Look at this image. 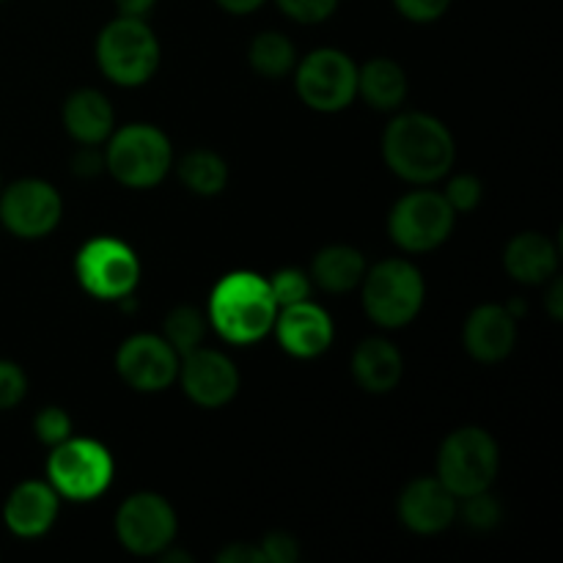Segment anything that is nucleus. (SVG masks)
I'll return each mask as SVG.
<instances>
[{"label": "nucleus", "instance_id": "nucleus-22", "mask_svg": "<svg viewBox=\"0 0 563 563\" xmlns=\"http://www.w3.org/2000/svg\"><path fill=\"white\" fill-rule=\"evenodd\" d=\"M407 91H410L407 71L394 58L377 55L357 66V97H363L368 108L383 110V113L399 110L405 104Z\"/></svg>", "mask_w": 563, "mask_h": 563}, {"label": "nucleus", "instance_id": "nucleus-15", "mask_svg": "<svg viewBox=\"0 0 563 563\" xmlns=\"http://www.w3.org/2000/svg\"><path fill=\"white\" fill-rule=\"evenodd\" d=\"M273 333L280 350L291 357H300V361H313V357L324 355L335 339L333 319L313 300L278 308Z\"/></svg>", "mask_w": 563, "mask_h": 563}, {"label": "nucleus", "instance_id": "nucleus-12", "mask_svg": "<svg viewBox=\"0 0 563 563\" xmlns=\"http://www.w3.org/2000/svg\"><path fill=\"white\" fill-rule=\"evenodd\" d=\"M64 198L44 179H16L0 190V223L20 240H42L58 229Z\"/></svg>", "mask_w": 563, "mask_h": 563}, {"label": "nucleus", "instance_id": "nucleus-35", "mask_svg": "<svg viewBox=\"0 0 563 563\" xmlns=\"http://www.w3.org/2000/svg\"><path fill=\"white\" fill-rule=\"evenodd\" d=\"M104 170V152L99 146H88L80 143V148L71 157V174L80 176V179H93Z\"/></svg>", "mask_w": 563, "mask_h": 563}, {"label": "nucleus", "instance_id": "nucleus-34", "mask_svg": "<svg viewBox=\"0 0 563 563\" xmlns=\"http://www.w3.org/2000/svg\"><path fill=\"white\" fill-rule=\"evenodd\" d=\"M451 3H454V0H394L396 11H399L405 20L421 22V25L440 20V16L451 9Z\"/></svg>", "mask_w": 563, "mask_h": 563}, {"label": "nucleus", "instance_id": "nucleus-29", "mask_svg": "<svg viewBox=\"0 0 563 563\" xmlns=\"http://www.w3.org/2000/svg\"><path fill=\"white\" fill-rule=\"evenodd\" d=\"M75 432V423H71V416L64 410V407H42L33 418V434L42 445L53 449V445L64 443V440L71 438Z\"/></svg>", "mask_w": 563, "mask_h": 563}, {"label": "nucleus", "instance_id": "nucleus-33", "mask_svg": "<svg viewBox=\"0 0 563 563\" xmlns=\"http://www.w3.org/2000/svg\"><path fill=\"white\" fill-rule=\"evenodd\" d=\"M264 563H295L300 559V542L286 531H269L267 537L258 542Z\"/></svg>", "mask_w": 563, "mask_h": 563}, {"label": "nucleus", "instance_id": "nucleus-16", "mask_svg": "<svg viewBox=\"0 0 563 563\" xmlns=\"http://www.w3.org/2000/svg\"><path fill=\"white\" fill-rule=\"evenodd\" d=\"M460 498L438 476H421L407 484L399 495V520L421 537H434L454 526Z\"/></svg>", "mask_w": 563, "mask_h": 563}, {"label": "nucleus", "instance_id": "nucleus-41", "mask_svg": "<svg viewBox=\"0 0 563 563\" xmlns=\"http://www.w3.org/2000/svg\"><path fill=\"white\" fill-rule=\"evenodd\" d=\"M0 3H5V0H0Z\"/></svg>", "mask_w": 563, "mask_h": 563}, {"label": "nucleus", "instance_id": "nucleus-24", "mask_svg": "<svg viewBox=\"0 0 563 563\" xmlns=\"http://www.w3.org/2000/svg\"><path fill=\"white\" fill-rule=\"evenodd\" d=\"M179 179L192 196L214 198L229 187V165L212 148H192L179 159Z\"/></svg>", "mask_w": 563, "mask_h": 563}, {"label": "nucleus", "instance_id": "nucleus-27", "mask_svg": "<svg viewBox=\"0 0 563 563\" xmlns=\"http://www.w3.org/2000/svg\"><path fill=\"white\" fill-rule=\"evenodd\" d=\"M267 280H269V289H273V297H275V302H278V308L295 306V302H302V300H311V295H313L311 275L302 273V269H297V267L278 269V273Z\"/></svg>", "mask_w": 563, "mask_h": 563}, {"label": "nucleus", "instance_id": "nucleus-26", "mask_svg": "<svg viewBox=\"0 0 563 563\" xmlns=\"http://www.w3.org/2000/svg\"><path fill=\"white\" fill-rule=\"evenodd\" d=\"M207 330H209V319L203 317L198 308L192 306H176L174 311H168L163 322V339L174 346L176 352L187 355V352L198 350L203 346V339H207Z\"/></svg>", "mask_w": 563, "mask_h": 563}, {"label": "nucleus", "instance_id": "nucleus-40", "mask_svg": "<svg viewBox=\"0 0 563 563\" xmlns=\"http://www.w3.org/2000/svg\"><path fill=\"white\" fill-rule=\"evenodd\" d=\"M0 190H3V179H0Z\"/></svg>", "mask_w": 563, "mask_h": 563}, {"label": "nucleus", "instance_id": "nucleus-19", "mask_svg": "<svg viewBox=\"0 0 563 563\" xmlns=\"http://www.w3.org/2000/svg\"><path fill=\"white\" fill-rule=\"evenodd\" d=\"M66 132L71 141L88 143V146H102L115 130V113L110 99L97 88H77L66 97L60 110Z\"/></svg>", "mask_w": 563, "mask_h": 563}, {"label": "nucleus", "instance_id": "nucleus-20", "mask_svg": "<svg viewBox=\"0 0 563 563\" xmlns=\"http://www.w3.org/2000/svg\"><path fill=\"white\" fill-rule=\"evenodd\" d=\"M504 267L517 284L542 286L559 275V245L548 234L522 231L506 245Z\"/></svg>", "mask_w": 563, "mask_h": 563}, {"label": "nucleus", "instance_id": "nucleus-30", "mask_svg": "<svg viewBox=\"0 0 563 563\" xmlns=\"http://www.w3.org/2000/svg\"><path fill=\"white\" fill-rule=\"evenodd\" d=\"M443 196L456 214H467V212H473V209H478V203H482L484 185L478 176L456 174L454 179H449Z\"/></svg>", "mask_w": 563, "mask_h": 563}, {"label": "nucleus", "instance_id": "nucleus-6", "mask_svg": "<svg viewBox=\"0 0 563 563\" xmlns=\"http://www.w3.org/2000/svg\"><path fill=\"white\" fill-rule=\"evenodd\" d=\"M113 454L99 440L71 434L69 440L49 449L47 482L60 498L71 504H91L102 498L113 484Z\"/></svg>", "mask_w": 563, "mask_h": 563}, {"label": "nucleus", "instance_id": "nucleus-5", "mask_svg": "<svg viewBox=\"0 0 563 563\" xmlns=\"http://www.w3.org/2000/svg\"><path fill=\"white\" fill-rule=\"evenodd\" d=\"M363 286V311L377 328H407L421 313L427 300V280L421 269L407 258H385L366 269Z\"/></svg>", "mask_w": 563, "mask_h": 563}, {"label": "nucleus", "instance_id": "nucleus-1", "mask_svg": "<svg viewBox=\"0 0 563 563\" xmlns=\"http://www.w3.org/2000/svg\"><path fill=\"white\" fill-rule=\"evenodd\" d=\"M383 159L399 179L427 187L454 168L456 141L438 115L410 110L385 126Z\"/></svg>", "mask_w": 563, "mask_h": 563}, {"label": "nucleus", "instance_id": "nucleus-21", "mask_svg": "<svg viewBox=\"0 0 563 563\" xmlns=\"http://www.w3.org/2000/svg\"><path fill=\"white\" fill-rule=\"evenodd\" d=\"M352 377L366 394H390L405 377V357L388 339L361 341L352 352Z\"/></svg>", "mask_w": 563, "mask_h": 563}, {"label": "nucleus", "instance_id": "nucleus-7", "mask_svg": "<svg viewBox=\"0 0 563 563\" xmlns=\"http://www.w3.org/2000/svg\"><path fill=\"white\" fill-rule=\"evenodd\" d=\"M498 471L500 445L482 427L454 429L438 451V478L456 498L487 493L498 478Z\"/></svg>", "mask_w": 563, "mask_h": 563}, {"label": "nucleus", "instance_id": "nucleus-32", "mask_svg": "<svg viewBox=\"0 0 563 563\" xmlns=\"http://www.w3.org/2000/svg\"><path fill=\"white\" fill-rule=\"evenodd\" d=\"M27 394V374L20 363L0 357V410H14Z\"/></svg>", "mask_w": 563, "mask_h": 563}, {"label": "nucleus", "instance_id": "nucleus-31", "mask_svg": "<svg viewBox=\"0 0 563 563\" xmlns=\"http://www.w3.org/2000/svg\"><path fill=\"white\" fill-rule=\"evenodd\" d=\"M275 3L289 20L300 22V25H319L339 9V0H275Z\"/></svg>", "mask_w": 563, "mask_h": 563}, {"label": "nucleus", "instance_id": "nucleus-17", "mask_svg": "<svg viewBox=\"0 0 563 563\" xmlns=\"http://www.w3.org/2000/svg\"><path fill=\"white\" fill-rule=\"evenodd\" d=\"M60 511V495L55 493L49 482L16 484L3 504V522L14 537L38 539L53 531Z\"/></svg>", "mask_w": 563, "mask_h": 563}, {"label": "nucleus", "instance_id": "nucleus-38", "mask_svg": "<svg viewBox=\"0 0 563 563\" xmlns=\"http://www.w3.org/2000/svg\"><path fill=\"white\" fill-rule=\"evenodd\" d=\"M214 3H218L223 11H229V14L245 16V14H253L256 9H262L267 0H214Z\"/></svg>", "mask_w": 563, "mask_h": 563}, {"label": "nucleus", "instance_id": "nucleus-14", "mask_svg": "<svg viewBox=\"0 0 563 563\" xmlns=\"http://www.w3.org/2000/svg\"><path fill=\"white\" fill-rule=\"evenodd\" d=\"M176 383L192 405L203 410H220L240 394V368L225 352L198 346L181 355Z\"/></svg>", "mask_w": 563, "mask_h": 563}, {"label": "nucleus", "instance_id": "nucleus-10", "mask_svg": "<svg viewBox=\"0 0 563 563\" xmlns=\"http://www.w3.org/2000/svg\"><path fill=\"white\" fill-rule=\"evenodd\" d=\"M295 88L302 104L317 113H339L357 97V64L335 47H319L297 60Z\"/></svg>", "mask_w": 563, "mask_h": 563}, {"label": "nucleus", "instance_id": "nucleus-25", "mask_svg": "<svg viewBox=\"0 0 563 563\" xmlns=\"http://www.w3.org/2000/svg\"><path fill=\"white\" fill-rule=\"evenodd\" d=\"M247 64L256 75L267 77V80H280L295 71L297 47L286 33L264 31L247 47Z\"/></svg>", "mask_w": 563, "mask_h": 563}, {"label": "nucleus", "instance_id": "nucleus-36", "mask_svg": "<svg viewBox=\"0 0 563 563\" xmlns=\"http://www.w3.org/2000/svg\"><path fill=\"white\" fill-rule=\"evenodd\" d=\"M220 563H264L262 550L258 544L251 542H231L229 548H223L218 553Z\"/></svg>", "mask_w": 563, "mask_h": 563}, {"label": "nucleus", "instance_id": "nucleus-11", "mask_svg": "<svg viewBox=\"0 0 563 563\" xmlns=\"http://www.w3.org/2000/svg\"><path fill=\"white\" fill-rule=\"evenodd\" d=\"M115 539L132 555H163L174 548L179 520L168 498L157 493H135L119 506L113 520Z\"/></svg>", "mask_w": 563, "mask_h": 563}, {"label": "nucleus", "instance_id": "nucleus-18", "mask_svg": "<svg viewBox=\"0 0 563 563\" xmlns=\"http://www.w3.org/2000/svg\"><path fill=\"white\" fill-rule=\"evenodd\" d=\"M462 344L467 355L484 366L506 361L517 346V317H511L506 306L495 302L473 308L462 330Z\"/></svg>", "mask_w": 563, "mask_h": 563}, {"label": "nucleus", "instance_id": "nucleus-23", "mask_svg": "<svg viewBox=\"0 0 563 563\" xmlns=\"http://www.w3.org/2000/svg\"><path fill=\"white\" fill-rule=\"evenodd\" d=\"M368 264L357 247L352 245H328L313 256L311 262V284L330 295H344L361 286Z\"/></svg>", "mask_w": 563, "mask_h": 563}, {"label": "nucleus", "instance_id": "nucleus-37", "mask_svg": "<svg viewBox=\"0 0 563 563\" xmlns=\"http://www.w3.org/2000/svg\"><path fill=\"white\" fill-rule=\"evenodd\" d=\"M548 311H550V317L555 319V322H561L563 319V286H561V278L559 275H553V278H550V289H548Z\"/></svg>", "mask_w": 563, "mask_h": 563}, {"label": "nucleus", "instance_id": "nucleus-3", "mask_svg": "<svg viewBox=\"0 0 563 563\" xmlns=\"http://www.w3.org/2000/svg\"><path fill=\"white\" fill-rule=\"evenodd\" d=\"M93 55L110 82L137 88L146 86L159 69L163 47H159L157 33L148 27L143 16L119 14L99 31Z\"/></svg>", "mask_w": 563, "mask_h": 563}, {"label": "nucleus", "instance_id": "nucleus-8", "mask_svg": "<svg viewBox=\"0 0 563 563\" xmlns=\"http://www.w3.org/2000/svg\"><path fill=\"white\" fill-rule=\"evenodd\" d=\"M75 278L86 295L121 302L124 297L135 295L141 284V258L115 236H93L77 251Z\"/></svg>", "mask_w": 563, "mask_h": 563}, {"label": "nucleus", "instance_id": "nucleus-13", "mask_svg": "<svg viewBox=\"0 0 563 563\" xmlns=\"http://www.w3.org/2000/svg\"><path fill=\"white\" fill-rule=\"evenodd\" d=\"M179 352L159 333H135L115 350V372L137 394H159L179 374Z\"/></svg>", "mask_w": 563, "mask_h": 563}, {"label": "nucleus", "instance_id": "nucleus-39", "mask_svg": "<svg viewBox=\"0 0 563 563\" xmlns=\"http://www.w3.org/2000/svg\"><path fill=\"white\" fill-rule=\"evenodd\" d=\"M115 11L124 16H146L157 0H113Z\"/></svg>", "mask_w": 563, "mask_h": 563}, {"label": "nucleus", "instance_id": "nucleus-9", "mask_svg": "<svg viewBox=\"0 0 563 563\" xmlns=\"http://www.w3.org/2000/svg\"><path fill=\"white\" fill-rule=\"evenodd\" d=\"M456 212L438 190H410L388 214V234L405 253H429L454 234Z\"/></svg>", "mask_w": 563, "mask_h": 563}, {"label": "nucleus", "instance_id": "nucleus-28", "mask_svg": "<svg viewBox=\"0 0 563 563\" xmlns=\"http://www.w3.org/2000/svg\"><path fill=\"white\" fill-rule=\"evenodd\" d=\"M462 509H456V515H462L467 528H476V531H493L504 520V509H500L498 500L487 493H476L471 498H460Z\"/></svg>", "mask_w": 563, "mask_h": 563}, {"label": "nucleus", "instance_id": "nucleus-2", "mask_svg": "<svg viewBox=\"0 0 563 563\" xmlns=\"http://www.w3.org/2000/svg\"><path fill=\"white\" fill-rule=\"evenodd\" d=\"M278 302L269 280L251 269H234L214 284L209 295V324L223 341L247 346L273 333Z\"/></svg>", "mask_w": 563, "mask_h": 563}, {"label": "nucleus", "instance_id": "nucleus-4", "mask_svg": "<svg viewBox=\"0 0 563 563\" xmlns=\"http://www.w3.org/2000/svg\"><path fill=\"white\" fill-rule=\"evenodd\" d=\"M174 168V146L159 126L124 124L104 141V170L130 190H152Z\"/></svg>", "mask_w": 563, "mask_h": 563}]
</instances>
